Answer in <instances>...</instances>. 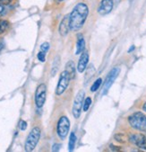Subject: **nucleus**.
I'll return each mask as SVG.
<instances>
[{"instance_id": "nucleus-7", "label": "nucleus", "mask_w": 146, "mask_h": 152, "mask_svg": "<svg viewBox=\"0 0 146 152\" xmlns=\"http://www.w3.org/2000/svg\"><path fill=\"white\" fill-rule=\"evenodd\" d=\"M119 73H120L119 68H114L109 71V73L108 74V76L105 79V83H104L103 90H102V96L106 95L108 92L110 86L113 85V83L115 82V80L116 79V77H118Z\"/></svg>"}, {"instance_id": "nucleus-1", "label": "nucleus", "mask_w": 146, "mask_h": 152, "mask_svg": "<svg viewBox=\"0 0 146 152\" xmlns=\"http://www.w3.org/2000/svg\"><path fill=\"white\" fill-rule=\"evenodd\" d=\"M89 15V7L85 3H78L73 8L69 15L70 30L73 32H77L84 25L86 19Z\"/></svg>"}, {"instance_id": "nucleus-8", "label": "nucleus", "mask_w": 146, "mask_h": 152, "mask_svg": "<svg viewBox=\"0 0 146 152\" xmlns=\"http://www.w3.org/2000/svg\"><path fill=\"white\" fill-rule=\"evenodd\" d=\"M47 97V86L45 84H40L35 92V104L38 108H41L45 102Z\"/></svg>"}, {"instance_id": "nucleus-21", "label": "nucleus", "mask_w": 146, "mask_h": 152, "mask_svg": "<svg viewBox=\"0 0 146 152\" xmlns=\"http://www.w3.org/2000/svg\"><path fill=\"white\" fill-rule=\"evenodd\" d=\"M37 58H38V59L40 60V62H44V61H45V59H46V53L40 50V51L38 53Z\"/></svg>"}, {"instance_id": "nucleus-14", "label": "nucleus", "mask_w": 146, "mask_h": 152, "mask_svg": "<svg viewBox=\"0 0 146 152\" xmlns=\"http://www.w3.org/2000/svg\"><path fill=\"white\" fill-rule=\"evenodd\" d=\"M85 49V40L81 35L78 36V40L76 42V49H75V55H79L83 52Z\"/></svg>"}, {"instance_id": "nucleus-25", "label": "nucleus", "mask_w": 146, "mask_h": 152, "mask_svg": "<svg viewBox=\"0 0 146 152\" xmlns=\"http://www.w3.org/2000/svg\"><path fill=\"white\" fill-rule=\"evenodd\" d=\"M60 148H61V145H60V144L55 143V144L52 146V151H58V150H60Z\"/></svg>"}, {"instance_id": "nucleus-27", "label": "nucleus", "mask_w": 146, "mask_h": 152, "mask_svg": "<svg viewBox=\"0 0 146 152\" xmlns=\"http://www.w3.org/2000/svg\"><path fill=\"white\" fill-rule=\"evenodd\" d=\"M142 110L146 113V102L143 104V105H142Z\"/></svg>"}, {"instance_id": "nucleus-17", "label": "nucleus", "mask_w": 146, "mask_h": 152, "mask_svg": "<svg viewBox=\"0 0 146 152\" xmlns=\"http://www.w3.org/2000/svg\"><path fill=\"white\" fill-rule=\"evenodd\" d=\"M59 61H60V58L58 56H56L54 59V62L52 65V69H51V76H55L57 72L58 67H59Z\"/></svg>"}, {"instance_id": "nucleus-29", "label": "nucleus", "mask_w": 146, "mask_h": 152, "mask_svg": "<svg viewBox=\"0 0 146 152\" xmlns=\"http://www.w3.org/2000/svg\"><path fill=\"white\" fill-rule=\"evenodd\" d=\"M133 50H134V46H132V47H131V49H130V50H128V52H131V51H132Z\"/></svg>"}, {"instance_id": "nucleus-18", "label": "nucleus", "mask_w": 146, "mask_h": 152, "mask_svg": "<svg viewBox=\"0 0 146 152\" xmlns=\"http://www.w3.org/2000/svg\"><path fill=\"white\" fill-rule=\"evenodd\" d=\"M92 98L91 97H86L83 101V105H82V110L83 112H87L89 110V108L91 107L92 104Z\"/></svg>"}, {"instance_id": "nucleus-28", "label": "nucleus", "mask_w": 146, "mask_h": 152, "mask_svg": "<svg viewBox=\"0 0 146 152\" xmlns=\"http://www.w3.org/2000/svg\"><path fill=\"white\" fill-rule=\"evenodd\" d=\"M64 0H55V2L56 3V4H59V3H61V2H63Z\"/></svg>"}, {"instance_id": "nucleus-22", "label": "nucleus", "mask_w": 146, "mask_h": 152, "mask_svg": "<svg viewBox=\"0 0 146 152\" xmlns=\"http://www.w3.org/2000/svg\"><path fill=\"white\" fill-rule=\"evenodd\" d=\"M115 139L116 140V141H119V142H125L126 141L125 139H124V135L121 134V133L115 135Z\"/></svg>"}, {"instance_id": "nucleus-6", "label": "nucleus", "mask_w": 146, "mask_h": 152, "mask_svg": "<svg viewBox=\"0 0 146 152\" xmlns=\"http://www.w3.org/2000/svg\"><path fill=\"white\" fill-rule=\"evenodd\" d=\"M71 78L68 75V73L64 70L59 77V79H58V83L56 88V96H61L62 94L65 93V91L66 90V88L69 86V82H70Z\"/></svg>"}, {"instance_id": "nucleus-13", "label": "nucleus", "mask_w": 146, "mask_h": 152, "mask_svg": "<svg viewBox=\"0 0 146 152\" xmlns=\"http://www.w3.org/2000/svg\"><path fill=\"white\" fill-rule=\"evenodd\" d=\"M65 70L68 73V75H69L71 79H74L75 77V76H76V69H75L74 61H72V60H69V61L66 64Z\"/></svg>"}, {"instance_id": "nucleus-9", "label": "nucleus", "mask_w": 146, "mask_h": 152, "mask_svg": "<svg viewBox=\"0 0 146 152\" xmlns=\"http://www.w3.org/2000/svg\"><path fill=\"white\" fill-rule=\"evenodd\" d=\"M113 7H114L113 0H101L98 7V13L100 15H107L112 11Z\"/></svg>"}, {"instance_id": "nucleus-16", "label": "nucleus", "mask_w": 146, "mask_h": 152, "mask_svg": "<svg viewBox=\"0 0 146 152\" xmlns=\"http://www.w3.org/2000/svg\"><path fill=\"white\" fill-rule=\"evenodd\" d=\"M10 27V23L8 21L4 20V19H0V34H5Z\"/></svg>"}, {"instance_id": "nucleus-19", "label": "nucleus", "mask_w": 146, "mask_h": 152, "mask_svg": "<svg viewBox=\"0 0 146 152\" xmlns=\"http://www.w3.org/2000/svg\"><path fill=\"white\" fill-rule=\"evenodd\" d=\"M101 84H102V79L101 78H98L97 80H95V82L91 86V91H92V92H96V91L100 88V86H101Z\"/></svg>"}, {"instance_id": "nucleus-11", "label": "nucleus", "mask_w": 146, "mask_h": 152, "mask_svg": "<svg viewBox=\"0 0 146 152\" xmlns=\"http://www.w3.org/2000/svg\"><path fill=\"white\" fill-rule=\"evenodd\" d=\"M89 63V54L87 51H83L81 53V57L78 60V64H77V71L79 73H82Z\"/></svg>"}, {"instance_id": "nucleus-10", "label": "nucleus", "mask_w": 146, "mask_h": 152, "mask_svg": "<svg viewBox=\"0 0 146 152\" xmlns=\"http://www.w3.org/2000/svg\"><path fill=\"white\" fill-rule=\"evenodd\" d=\"M129 140L138 148L146 150V136L142 134H133L129 137Z\"/></svg>"}, {"instance_id": "nucleus-4", "label": "nucleus", "mask_w": 146, "mask_h": 152, "mask_svg": "<svg viewBox=\"0 0 146 152\" xmlns=\"http://www.w3.org/2000/svg\"><path fill=\"white\" fill-rule=\"evenodd\" d=\"M70 130V121L66 116L59 118L56 124V133L61 140H65L69 133Z\"/></svg>"}, {"instance_id": "nucleus-2", "label": "nucleus", "mask_w": 146, "mask_h": 152, "mask_svg": "<svg viewBox=\"0 0 146 152\" xmlns=\"http://www.w3.org/2000/svg\"><path fill=\"white\" fill-rule=\"evenodd\" d=\"M128 123L132 128L140 132H146V114L135 112L128 117Z\"/></svg>"}, {"instance_id": "nucleus-12", "label": "nucleus", "mask_w": 146, "mask_h": 152, "mask_svg": "<svg viewBox=\"0 0 146 152\" xmlns=\"http://www.w3.org/2000/svg\"><path fill=\"white\" fill-rule=\"evenodd\" d=\"M59 34H60V35H62V36H66L67 34H68V32H69V30H70V23H69V15H66L63 19H62V21H61V23H60V24H59Z\"/></svg>"}, {"instance_id": "nucleus-5", "label": "nucleus", "mask_w": 146, "mask_h": 152, "mask_svg": "<svg viewBox=\"0 0 146 152\" xmlns=\"http://www.w3.org/2000/svg\"><path fill=\"white\" fill-rule=\"evenodd\" d=\"M85 92L83 90H80L79 92L76 94L74 104H73V115L75 119H78L81 115L82 110V105H83V99H84Z\"/></svg>"}, {"instance_id": "nucleus-15", "label": "nucleus", "mask_w": 146, "mask_h": 152, "mask_svg": "<svg viewBox=\"0 0 146 152\" xmlns=\"http://www.w3.org/2000/svg\"><path fill=\"white\" fill-rule=\"evenodd\" d=\"M76 141H77L76 135L74 134V132H71L70 136H69V142H68V150L69 151H73L74 149Z\"/></svg>"}, {"instance_id": "nucleus-30", "label": "nucleus", "mask_w": 146, "mask_h": 152, "mask_svg": "<svg viewBox=\"0 0 146 152\" xmlns=\"http://www.w3.org/2000/svg\"><path fill=\"white\" fill-rule=\"evenodd\" d=\"M113 1H114V2H118V1H119V0H113Z\"/></svg>"}, {"instance_id": "nucleus-26", "label": "nucleus", "mask_w": 146, "mask_h": 152, "mask_svg": "<svg viewBox=\"0 0 146 152\" xmlns=\"http://www.w3.org/2000/svg\"><path fill=\"white\" fill-rule=\"evenodd\" d=\"M12 0H0V4L1 5H8L11 3Z\"/></svg>"}, {"instance_id": "nucleus-23", "label": "nucleus", "mask_w": 146, "mask_h": 152, "mask_svg": "<svg viewBox=\"0 0 146 152\" xmlns=\"http://www.w3.org/2000/svg\"><path fill=\"white\" fill-rule=\"evenodd\" d=\"M19 128H20V130L21 131H25L26 130V128H27V123L25 121H20V124H19Z\"/></svg>"}, {"instance_id": "nucleus-24", "label": "nucleus", "mask_w": 146, "mask_h": 152, "mask_svg": "<svg viewBox=\"0 0 146 152\" xmlns=\"http://www.w3.org/2000/svg\"><path fill=\"white\" fill-rule=\"evenodd\" d=\"M6 13H7V9H6L5 6L0 4V17L3 16V15H5Z\"/></svg>"}, {"instance_id": "nucleus-20", "label": "nucleus", "mask_w": 146, "mask_h": 152, "mask_svg": "<svg viewBox=\"0 0 146 152\" xmlns=\"http://www.w3.org/2000/svg\"><path fill=\"white\" fill-rule=\"evenodd\" d=\"M40 50H41V51H43V52L47 53V52L48 51V50H49V43H48V42H43V43L40 46Z\"/></svg>"}, {"instance_id": "nucleus-3", "label": "nucleus", "mask_w": 146, "mask_h": 152, "mask_svg": "<svg viewBox=\"0 0 146 152\" xmlns=\"http://www.w3.org/2000/svg\"><path fill=\"white\" fill-rule=\"evenodd\" d=\"M40 135H41V131L39 127H34L32 129V131L28 134L26 140H25V144H24L25 151L31 152V151L34 150V148H36V146L39 143Z\"/></svg>"}]
</instances>
